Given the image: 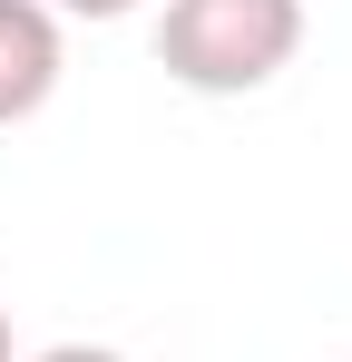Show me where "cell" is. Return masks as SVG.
<instances>
[{
    "mask_svg": "<svg viewBox=\"0 0 352 362\" xmlns=\"http://www.w3.org/2000/svg\"><path fill=\"white\" fill-rule=\"evenodd\" d=\"M303 49V0H167L157 20V69L176 88L245 98Z\"/></svg>",
    "mask_w": 352,
    "mask_h": 362,
    "instance_id": "cell-1",
    "label": "cell"
},
{
    "mask_svg": "<svg viewBox=\"0 0 352 362\" xmlns=\"http://www.w3.org/2000/svg\"><path fill=\"white\" fill-rule=\"evenodd\" d=\"M59 88V20L40 0H0V127H20Z\"/></svg>",
    "mask_w": 352,
    "mask_h": 362,
    "instance_id": "cell-2",
    "label": "cell"
},
{
    "mask_svg": "<svg viewBox=\"0 0 352 362\" xmlns=\"http://www.w3.org/2000/svg\"><path fill=\"white\" fill-rule=\"evenodd\" d=\"M59 10H78V20H117V10H137V0H59Z\"/></svg>",
    "mask_w": 352,
    "mask_h": 362,
    "instance_id": "cell-3",
    "label": "cell"
},
{
    "mask_svg": "<svg viewBox=\"0 0 352 362\" xmlns=\"http://www.w3.org/2000/svg\"><path fill=\"white\" fill-rule=\"evenodd\" d=\"M40 362H117V353H98V343H59V353H40Z\"/></svg>",
    "mask_w": 352,
    "mask_h": 362,
    "instance_id": "cell-4",
    "label": "cell"
},
{
    "mask_svg": "<svg viewBox=\"0 0 352 362\" xmlns=\"http://www.w3.org/2000/svg\"><path fill=\"white\" fill-rule=\"evenodd\" d=\"M0 362H10V313H0Z\"/></svg>",
    "mask_w": 352,
    "mask_h": 362,
    "instance_id": "cell-5",
    "label": "cell"
}]
</instances>
